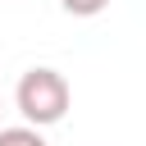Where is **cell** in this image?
<instances>
[{"instance_id":"obj_2","label":"cell","mask_w":146,"mask_h":146,"mask_svg":"<svg viewBox=\"0 0 146 146\" xmlns=\"http://www.w3.org/2000/svg\"><path fill=\"white\" fill-rule=\"evenodd\" d=\"M0 146H46V137L36 128H0Z\"/></svg>"},{"instance_id":"obj_1","label":"cell","mask_w":146,"mask_h":146,"mask_svg":"<svg viewBox=\"0 0 146 146\" xmlns=\"http://www.w3.org/2000/svg\"><path fill=\"white\" fill-rule=\"evenodd\" d=\"M14 100H18V114L27 119V128H50L68 114L73 105V91H68V78L59 68H27L14 87Z\"/></svg>"},{"instance_id":"obj_3","label":"cell","mask_w":146,"mask_h":146,"mask_svg":"<svg viewBox=\"0 0 146 146\" xmlns=\"http://www.w3.org/2000/svg\"><path fill=\"white\" fill-rule=\"evenodd\" d=\"M59 5H64V14H73V18H96V14L110 9V0H59Z\"/></svg>"}]
</instances>
